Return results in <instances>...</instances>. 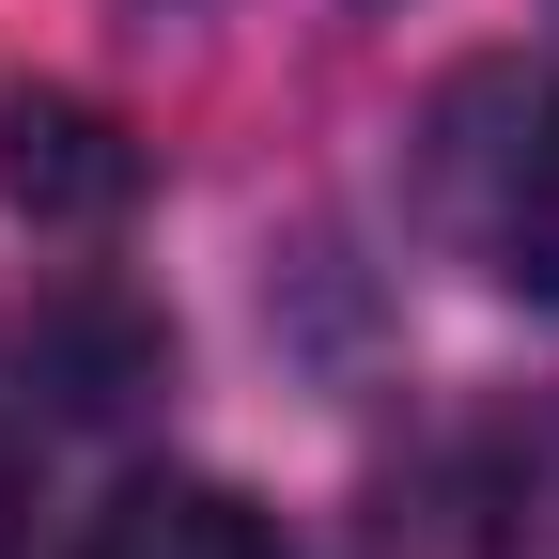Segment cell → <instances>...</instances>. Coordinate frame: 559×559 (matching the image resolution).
<instances>
[{"label":"cell","mask_w":559,"mask_h":559,"mask_svg":"<svg viewBox=\"0 0 559 559\" xmlns=\"http://www.w3.org/2000/svg\"><path fill=\"white\" fill-rule=\"evenodd\" d=\"M0 187H16V202H109L124 156H94V109L16 94V109H0Z\"/></svg>","instance_id":"7a4b0ae2"},{"label":"cell","mask_w":559,"mask_h":559,"mask_svg":"<svg viewBox=\"0 0 559 559\" xmlns=\"http://www.w3.org/2000/svg\"><path fill=\"white\" fill-rule=\"evenodd\" d=\"M79 559H296V544H280L249 498H218V481H124Z\"/></svg>","instance_id":"6da1fadb"},{"label":"cell","mask_w":559,"mask_h":559,"mask_svg":"<svg viewBox=\"0 0 559 559\" xmlns=\"http://www.w3.org/2000/svg\"><path fill=\"white\" fill-rule=\"evenodd\" d=\"M513 280H544V296H559V109H544L528 171H513Z\"/></svg>","instance_id":"3957f363"}]
</instances>
